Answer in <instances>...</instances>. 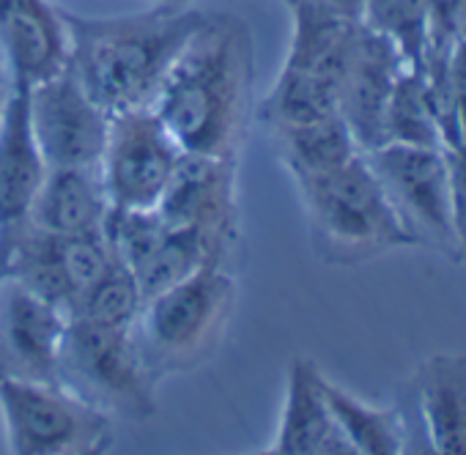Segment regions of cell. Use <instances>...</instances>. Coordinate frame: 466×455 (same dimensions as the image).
Returning a JSON list of instances; mask_svg holds the SVG:
<instances>
[{"label":"cell","mask_w":466,"mask_h":455,"mask_svg":"<svg viewBox=\"0 0 466 455\" xmlns=\"http://www.w3.org/2000/svg\"><path fill=\"white\" fill-rule=\"evenodd\" d=\"M151 110L184 154L239 162L256 121V42L248 20L206 12Z\"/></svg>","instance_id":"cell-1"},{"label":"cell","mask_w":466,"mask_h":455,"mask_svg":"<svg viewBox=\"0 0 466 455\" xmlns=\"http://www.w3.org/2000/svg\"><path fill=\"white\" fill-rule=\"evenodd\" d=\"M66 34V69L113 118L151 110L181 47L203 23V9L151 6L124 17H86L58 9Z\"/></svg>","instance_id":"cell-2"},{"label":"cell","mask_w":466,"mask_h":455,"mask_svg":"<svg viewBox=\"0 0 466 455\" xmlns=\"http://www.w3.org/2000/svg\"><path fill=\"white\" fill-rule=\"evenodd\" d=\"M308 217L310 245L327 267H362L411 248L365 154L310 176H291Z\"/></svg>","instance_id":"cell-3"},{"label":"cell","mask_w":466,"mask_h":455,"mask_svg":"<svg viewBox=\"0 0 466 455\" xmlns=\"http://www.w3.org/2000/svg\"><path fill=\"white\" fill-rule=\"evenodd\" d=\"M237 297L239 286L230 269L203 267L143 302L132 335L159 384L192 373L214 357L237 310Z\"/></svg>","instance_id":"cell-4"},{"label":"cell","mask_w":466,"mask_h":455,"mask_svg":"<svg viewBox=\"0 0 466 455\" xmlns=\"http://www.w3.org/2000/svg\"><path fill=\"white\" fill-rule=\"evenodd\" d=\"M58 384L110 420L146 422L157 414L159 381L146 368L132 329L69 316Z\"/></svg>","instance_id":"cell-5"},{"label":"cell","mask_w":466,"mask_h":455,"mask_svg":"<svg viewBox=\"0 0 466 455\" xmlns=\"http://www.w3.org/2000/svg\"><path fill=\"white\" fill-rule=\"evenodd\" d=\"M0 417L12 455H105L113 444L110 417L61 384L0 379Z\"/></svg>","instance_id":"cell-6"},{"label":"cell","mask_w":466,"mask_h":455,"mask_svg":"<svg viewBox=\"0 0 466 455\" xmlns=\"http://www.w3.org/2000/svg\"><path fill=\"white\" fill-rule=\"evenodd\" d=\"M411 248L431 250L455 264L452 189L444 148L384 143L365 151Z\"/></svg>","instance_id":"cell-7"},{"label":"cell","mask_w":466,"mask_h":455,"mask_svg":"<svg viewBox=\"0 0 466 455\" xmlns=\"http://www.w3.org/2000/svg\"><path fill=\"white\" fill-rule=\"evenodd\" d=\"M157 211L203 242L211 267L230 269L242 248L239 162L184 154Z\"/></svg>","instance_id":"cell-8"},{"label":"cell","mask_w":466,"mask_h":455,"mask_svg":"<svg viewBox=\"0 0 466 455\" xmlns=\"http://www.w3.org/2000/svg\"><path fill=\"white\" fill-rule=\"evenodd\" d=\"M181 146L154 110H135L110 118L107 146L99 165L110 208L148 211L165 197L178 165Z\"/></svg>","instance_id":"cell-9"},{"label":"cell","mask_w":466,"mask_h":455,"mask_svg":"<svg viewBox=\"0 0 466 455\" xmlns=\"http://www.w3.org/2000/svg\"><path fill=\"white\" fill-rule=\"evenodd\" d=\"M31 129L47 167L99 170L110 116L86 94L64 66L58 75L31 86Z\"/></svg>","instance_id":"cell-10"},{"label":"cell","mask_w":466,"mask_h":455,"mask_svg":"<svg viewBox=\"0 0 466 455\" xmlns=\"http://www.w3.org/2000/svg\"><path fill=\"white\" fill-rule=\"evenodd\" d=\"M66 327V310L17 280H0V379L58 384Z\"/></svg>","instance_id":"cell-11"},{"label":"cell","mask_w":466,"mask_h":455,"mask_svg":"<svg viewBox=\"0 0 466 455\" xmlns=\"http://www.w3.org/2000/svg\"><path fill=\"white\" fill-rule=\"evenodd\" d=\"M28 83L12 80V96L0 118V267L31 228V211L47 165L31 129Z\"/></svg>","instance_id":"cell-12"},{"label":"cell","mask_w":466,"mask_h":455,"mask_svg":"<svg viewBox=\"0 0 466 455\" xmlns=\"http://www.w3.org/2000/svg\"><path fill=\"white\" fill-rule=\"evenodd\" d=\"M406 69V61L387 39L360 25L349 64L338 80V116L362 154L384 143V113Z\"/></svg>","instance_id":"cell-13"},{"label":"cell","mask_w":466,"mask_h":455,"mask_svg":"<svg viewBox=\"0 0 466 455\" xmlns=\"http://www.w3.org/2000/svg\"><path fill=\"white\" fill-rule=\"evenodd\" d=\"M0 58L9 77L36 86L66 66V34L47 0H0Z\"/></svg>","instance_id":"cell-14"},{"label":"cell","mask_w":466,"mask_h":455,"mask_svg":"<svg viewBox=\"0 0 466 455\" xmlns=\"http://www.w3.org/2000/svg\"><path fill=\"white\" fill-rule=\"evenodd\" d=\"M110 200L99 170L47 167L31 211V228L56 237L102 234Z\"/></svg>","instance_id":"cell-15"},{"label":"cell","mask_w":466,"mask_h":455,"mask_svg":"<svg viewBox=\"0 0 466 455\" xmlns=\"http://www.w3.org/2000/svg\"><path fill=\"white\" fill-rule=\"evenodd\" d=\"M428 436L441 455H466V354L439 351L409 376Z\"/></svg>","instance_id":"cell-16"},{"label":"cell","mask_w":466,"mask_h":455,"mask_svg":"<svg viewBox=\"0 0 466 455\" xmlns=\"http://www.w3.org/2000/svg\"><path fill=\"white\" fill-rule=\"evenodd\" d=\"M324 373L308 357H294L289 365L286 400L269 447L278 455H313L327 433L335 428L332 411L324 395Z\"/></svg>","instance_id":"cell-17"},{"label":"cell","mask_w":466,"mask_h":455,"mask_svg":"<svg viewBox=\"0 0 466 455\" xmlns=\"http://www.w3.org/2000/svg\"><path fill=\"white\" fill-rule=\"evenodd\" d=\"M360 25L362 23L357 20H343L327 12L294 9L291 39H289V53H286L283 66L321 77L329 86H335V94H338V80L349 64Z\"/></svg>","instance_id":"cell-18"},{"label":"cell","mask_w":466,"mask_h":455,"mask_svg":"<svg viewBox=\"0 0 466 455\" xmlns=\"http://www.w3.org/2000/svg\"><path fill=\"white\" fill-rule=\"evenodd\" d=\"M332 116H338L335 86L291 66L280 69L269 94L256 107V121L264 124L269 135L283 129L310 126Z\"/></svg>","instance_id":"cell-19"},{"label":"cell","mask_w":466,"mask_h":455,"mask_svg":"<svg viewBox=\"0 0 466 455\" xmlns=\"http://www.w3.org/2000/svg\"><path fill=\"white\" fill-rule=\"evenodd\" d=\"M269 137L289 176H310V173L335 170L346 165L349 159H354L357 154H362L340 116H332L310 126L272 132Z\"/></svg>","instance_id":"cell-20"},{"label":"cell","mask_w":466,"mask_h":455,"mask_svg":"<svg viewBox=\"0 0 466 455\" xmlns=\"http://www.w3.org/2000/svg\"><path fill=\"white\" fill-rule=\"evenodd\" d=\"M324 395L332 411V422L362 455H400L398 406H370L329 379H324Z\"/></svg>","instance_id":"cell-21"},{"label":"cell","mask_w":466,"mask_h":455,"mask_svg":"<svg viewBox=\"0 0 466 455\" xmlns=\"http://www.w3.org/2000/svg\"><path fill=\"white\" fill-rule=\"evenodd\" d=\"M362 25L387 39L409 69H422L431 47V12L425 0H365Z\"/></svg>","instance_id":"cell-22"},{"label":"cell","mask_w":466,"mask_h":455,"mask_svg":"<svg viewBox=\"0 0 466 455\" xmlns=\"http://www.w3.org/2000/svg\"><path fill=\"white\" fill-rule=\"evenodd\" d=\"M384 143L444 148L439 121L431 110V99L420 72L406 69L390 96L384 113ZM381 143V146H384Z\"/></svg>","instance_id":"cell-23"},{"label":"cell","mask_w":466,"mask_h":455,"mask_svg":"<svg viewBox=\"0 0 466 455\" xmlns=\"http://www.w3.org/2000/svg\"><path fill=\"white\" fill-rule=\"evenodd\" d=\"M203 267H211L203 242L192 231H187V228H176L167 222V234L162 237L157 250L146 258V264L135 272V280L143 299H151L178 286L181 280H187Z\"/></svg>","instance_id":"cell-24"},{"label":"cell","mask_w":466,"mask_h":455,"mask_svg":"<svg viewBox=\"0 0 466 455\" xmlns=\"http://www.w3.org/2000/svg\"><path fill=\"white\" fill-rule=\"evenodd\" d=\"M143 302L146 299L137 288L135 275L124 264L113 261V267L80 297L72 316L110 329H135Z\"/></svg>","instance_id":"cell-25"},{"label":"cell","mask_w":466,"mask_h":455,"mask_svg":"<svg viewBox=\"0 0 466 455\" xmlns=\"http://www.w3.org/2000/svg\"><path fill=\"white\" fill-rule=\"evenodd\" d=\"M395 406L400 414V455H441L433 439L428 436V428L422 422L417 395L409 379L400 384Z\"/></svg>","instance_id":"cell-26"},{"label":"cell","mask_w":466,"mask_h":455,"mask_svg":"<svg viewBox=\"0 0 466 455\" xmlns=\"http://www.w3.org/2000/svg\"><path fill=\"white\" fill-rule=\"evenodd\" d=\"M425 4L431 12L428 56H450L458 34L466 25V0H425Z\"/></svg>","instance_id":"cell-27"},{"label":"cell","mask_w":466,"mask_h":455,"mask_svg":"<svg viewBox=\"0 0 466 455\" xmlns=\"http://www.w3.org/2000/svg\"><path fill=\"white\" fill-rule=\"evenodd\" d=\"M450 189H452V239L455 264L466 267V146L447 148Z\"/></svg>","instance_id":"cell-28"},{"label":"cell","mask_w":466,"mask_h":455,"mask_svg":"<svg viewBox=\"0 0 466 455\" xmlns=\"http://www.w3.org/2000/svg\"><path fill=\"white\" fill-rule=\"evenodd\" d=\"M447 80H450V96H452V116H455V129H458V146H466V25L458 34V39H455V45L450 50Z\"/></svg>","instance_id":"cell-29"},{"label":"cell","mask_w":466,"mask_h":455,"mask_svg":"<svg viewBox=\"0 0 466 455\" xmlns=\"http://www.w3.org/2000/svg\"><path fill=\"white\" fill-rule=\"evenodd\" d=\"M280 4L294 12V9H313V12H327L343 20H357L362 23V9L365 0H280Z\"/></svg>","instance_id":"cell-30"},{"label":"cell","mask_w":466,"mask_h":455,"mask_svg":"<svg viewBox=\"0 0 466 455\" xmlns=\"http://www.w3.org/2000/svg\"><path fill=\"white\" fill-rule=\"evenodd\" d=\"M313 455H362L340 430H338V425L327 433V439L319 444V450L313 452Z\"/></svg>","instance_id":"cell-31"},{"label":"cell","mask_w":466,"mask_h":455,"mask_svg":"<svg viewBox=\"0 0 466 455\" xmlns=\"http://www.w3.org/2000/svg\"><path fill=\"white\" fill-rule=\"evenodd\" d=\"M9 96H12V77H9V69H6L4 58H0V118H4Z\"/></svg>","instance_id":"cell-32"},{"label":"cell","mask_w":466,"mask_h":455,"mask_svg":"<svg viewBox=\"0 0 466 455\" xmlns=\"http://www.w3.org/2000/svg\"><path fill=\"white\" fill-rule=\"evenodd\" d=\"M154 6H167V9H189L195 0H151Z\"/></svg>","instance_id":"cell-33"},{"label":"cell","mask_w":466,"mask_h":455,"mask_svg":"<svg viewBox=\"0 0 466 455\" xmlns=\"http://www.w3.org/2000/svg\"><path fill=\"white\" fill-rule=\"evenodd\" d=\"M253 455H267V450H261V452H253Z\"/></svg>","instance_id":"cell-34"},{"label":"cell","mask_w":466,"mask_h":455,"mask_svg":"<svg viewBox=\"0 0 466 455\" xmlns=\"http://www.w3.org/2000/svg\"><path fill=\"white\" fill-rule=\"evenodd\" d=\"M267 455H278V452H272V450H267Z\"/></svg>","instance_id":"cell-35"}]
</instances>
